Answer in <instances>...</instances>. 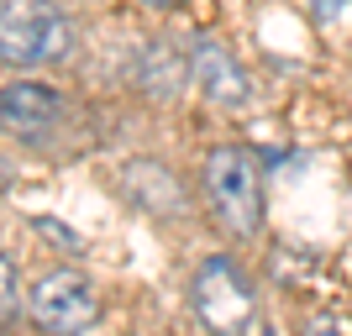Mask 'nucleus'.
<instances>
[{
    "mask_svg": "<svg viewBox=\"0 0 352 336\" xmlns=\"http://www.w3.org/2000/svg\"><path fill=\"white\" fill-rule=\"evenodd\" d=\"M74 53V21L53 0H0V63L43 69Z\"/></svg>",
    "mask_w": 352,
    "mask_h": 336,
    "instance_id": "nucleus-1",
    "label": "nucleus"
},
{
    "mask_svg": "<svg viewBox=\"0 0 352 336\" xmlns=\"http://www.w3.org/2000/svg\"><path fill=\"white\" fill-rule=\"evenodd\" d=\"M184 79H190V63L179 58L174 47L147 43L142 53H137V85H142L153 100H174L179 89H184Z\"/></svg>",
    "mask_w": 352,
    "mask_h": 336,
    "instance_id": "nucleus-7",
    "label": "nucleus"
},
{
    "mask_svg": "<svg viewBox=\"0 0 352 336\" xmlns=\"http://www.w3.org/2000/svg\"><path fill=\"white\" fill-rule=\"evenodd\" d=\"M305 5L310 21H321V27H331V21H342L347 16V0H300Z\"/></svg>",
    "mask_w": 352,
    "mask_h": 336,
    "instance_id": "nucleus-10",
    "label": "nucleus"
},
{
    "mask_svg": "<svg viewBox=\"0 0 352 336\" xmlns=\"http://www.w3.org/2000/svg\"><path fill=\"white\" fill-rule=\"evenodd\" d=\"M16 305H21V278H16V263L0 252V321H11Z\"/></svg>",
    "mask_w": 352,
    "mask_h": 336,
    "instance_id": "nucleus-9",
    "label": "nucleus"
},
{
    "mask_svg": "<svg viewBox=\"0 0 352 336\" xmlns=\"http://www.w3.org/2000/svg\"><path fill=\"white\" fill-rule=\"evenodd\" d=\"M27 305H32V321L47 326V331H85V326H95V315H100V300L89 289V278L74 273V268L43 273L32 284Z\"/></svg>",
    "mask_w": 352,
    "mask_h": 336,
    "instance_id": "nucleus-4",
    "label": "nucleus"
},
{
    "mask_svg": "<svg viewBox=\"0 0 352 336\" xmlns=\"http://www.w3.org/2000/svg\"><path fill=\"white\" fill-rule=\"evenodd\" d=\"M142 5H158V11H168V5H179V0H142Z\"/></svg>",
    "mask_w": 352,
    "mask_h": 336,
    "instance_id": "nucleus-11",
    "label": "nucleus"
},
{
    "mask_svg": "<svg viewBox=\"0 0 352 336\" xmlns=\"http://www.w3.org/2000/svg\"><path fill=\"white\" fill-rule=\"evenodd\" d=\"M206 194L232 236H252L263 226V184L248 147H216L206 158Z\"/></svg>",
    "mask_w": 352,
    "mask_h": 336,
    "instance_id": "nucleus-2",
    "label": "nucleus"
},
{
    "mask_svg": "<svg viewBox=\"0 0 352 336\" xmlns=\"http://www.w3.org/2000/svg\"><path fill=\"white\" fill-rule=\"evenodd\" d=\"M195 315L210 331H248L252 315H258L252 278L232 258H206V263L195 268Z\"/></svg>",
    "mask_w": 352,
    "mask_h": 336,
    "instance_id": "nucleus-3",
    "label": "nucleus"
},
{
    "mask_svg": "<svg viewBox=\"0 0 352 336\" xmlns=\"http://www.w3.org/2000/svg\"><path fill=\"white\" fill-rule=\"evenodd\" d=\"M63 116H69L63 95L47 89V85H37V79H11V85L0 89V126H6L11 137L37 142V137L58 132Z\"/></svg>",
    "mask_w": 352,
    "mask_h": 336,
    "instance_id": "nucleus-5",
    "label": "nucleus"
},
{
    "mask_svg": "<svg viewBox=\"0 0 352 336\" xmlns=\"http://www.w3.org/2000/svg\"><path fill=\"white\" fill-rule=\"evenodd\" d=\"M126 194H132V200L142 205V210L153 205V194H158V205H163V210H174V205H179V184H174L168 174H163L158 163H147V158L126 163Z\"/></svg>",
    "mask_w": 352,
    "mask_h": 336,
    "instance_id": "nucleus-8",
    "label": "nucleus"
},
{
    "mask_svg": "<svg viewBox=\"0 0 352 336\" xmlns=\"http://www.w3.org/2000/svg\"><path fill=\"white\" fill-rule=\"evenodd\" d=\"M190 79H195V89L216 105H248V95H252L248 69H242V63L232 58V47L216 43V37H200V43L190 47Z\"/></svg>",
    "mask_w": 352,
    "mask_h": 336,
    "instance_id": "nucleus-6",
    "label": "nucleus"
}]
</instances>
